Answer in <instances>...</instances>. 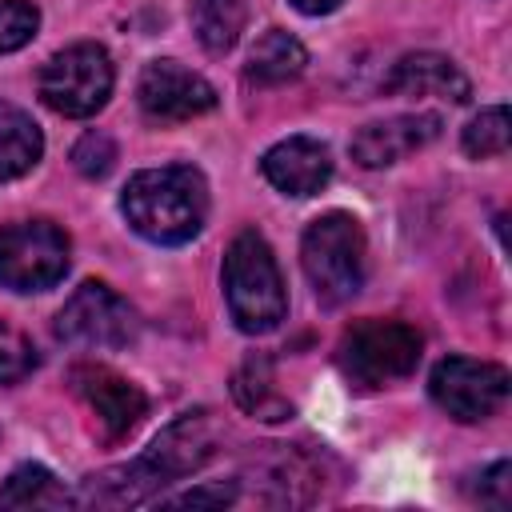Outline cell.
Listing matches in <instances>:
<instances>
[{
	"label": "cell",
	"mask_w": 512,
	"mask_h": 512,
	"mask_svg": "<svg viewBox=\"0 0 512 512\" xmlns=\"http://www.w3.org/2000/svg\"><path fill=\"white\" fill-rule=\"evenodd\" d=\"M216 444H220V424L212 420V412L208 408L184 412L168 428H160L156 440L136 460L88 476L84 480V492L76 496V504H100V508H132V504H144L160 488H168L172 480L204 468L216 456Z\"/></svg>",
	"instance_id": "cell-1"
},
{
	"label": "cell",
	"mask_w": 512,
	"mask_h": 512,
	"mask_svg": "<svg viewBox=\"0 0 512 512\" xmlns=\"http://www.w3.org/2000/svg\"><path fill=\"white\" fill-rule=\"evenodd\" d=\"M120 212L136 236L160 248H180L208 220V180L192 164L136 172L120 192Z\"/></svg>",
	"instance_id": "cell-2"
},
{
	"label": "cell",
	"mask_w": 512,
	"mask_h": 512,
	"mask_svg": "<svg viewBox=\"0 0 512 512\" xmlns=\"http://www.w3.org/2000/svg\"><path fill=\"white\" fill-rule=\"evenodd\" d=\"M220 280H224L228 312H232L240 332L264 336V332L280 328V320L288 316L284 276H280V264H276V256L260 232L248 228L228 244Z\"/></svg>",
	"instance_id": "cell-3"
},
{
	"label": "cell",
	"mask_w": 512,
	"mask_h": 512,
	"mask_svg": "<svg viewBox=\"0 0 512 512\" xmlns=\"http://www.w3.org/2000/svg\"><path fill=\"white\" fill-rule=\"evenodd\" d=\"M300 268L324 308L348 304L368 276V240L360 220L348 212L316 216L300 240Z\"/></svg>",
	"instance_id": "cell-4"
},
{
	"label": "cell",
	"mask_w": 512,
	"mask_h": 512,
	"mask_svg": "<svg viewBox=\"0 0 512 512\" xmlns=\"http://www.w3.org/2000/svg\"><path fill=\"white\" fill-rule=\"evenodd\" d=\"M424 336L404 320H360L336 344V364L348 384L376 392L416 372Z\"/></svg>",
	"instance_id": "cell-5"
},
{
	"label": "cell",
	"mask_w": 512,
	"mask_h": 512,
	"mask_svg": "<svg viewBox=\"0 0 512 512\" xmlns=\"http://www.w3.org/2000/svg\"><path fill=\"white\" fill-rule=\"evenodd\" d=\"M112 84H116V68H112V56L84 40V44H68L64 52L48 56L44 68L36 72V92L40 100L68 116V120H84V116H96L108 96H112Z\"/></svg>",
	"instance_id": "cell-6"
},
{
	"label": "cell",
	"mask_w": 512,
	"mask_h": 512,
	"mask_svg": "<svg viewBox=\"0 0 512 512\" xmlns=\"http://www.w3.org/2000/svg\"><path fill=\"white\" fill-rule=\"evenodd\" d=\"M68 236L52 220H16L0 228V288L44 292L68 272Z\"/></svg>",
	"instance_id": "cell-7"
},
{
	"label": "cell",
	"mask_w": 512,
	"mask_h": 512,
	"mask_svg": "<svg viewBox=\"0 0 512 512\" xmlns=\"http://www.w3.org/2000/svg\"><path fill=\"white\" fill-rule=\"evenodd\" d=\"M508 388H512V376L504 364L472 360V356H444L428 376L432 404L460 424H480L496 416L508 400Z\"/></svg>",
	"instance_id": "cell-8"
},
{
	"label": "cell",
	"mask_w": 512,
	"mask_h": 512,
	"mask_svg": "<svg viewBox=\"0 0 512 512\" xmlns=\"http://www.w3.org/2000/svg\"><path fill=\"white\" fill-rule=\"evenodd\" d=\"M136 312L100 280H84L56 312V336L76 348H124L136 340Z\"/></svg>",
	"instance_id": "cell-9"
},
{
	"label": "cell",
	"mask_w": 512,
	"mask_h": 512,
	"mask_svg": "<svg viewBox=\"0 0 512 512\" xmlns=\"http://www.w3.org/2000/svg\"><path fill=\"white\" fill-rule=\"evenodd\" d=\"M136 100H140V112L148 120L180 124V120H196V116L212 112L216 108V88L200 72L184 68L180 60H152L140 72Z\"/></svg>",
	"instance_id": "cell-10"
},
{
	"label": "cell",
	"mask_w": 512,
	"mask_h": 512,
	"mask_svg": "<svg viewBox=\"0 0 512 512\" xmlns=\"http://www.w3.org/2000/svg\"><path fill=\"white\" fill-rule=\"evenodd\" d=\"M72 392L88 404V412L96 416L100 436L108 444L132 436L148 412V396L132 380H124L120 372H112L104 364H76L72 368Z\"/></svg>",
	"instance_id": "cell-11"
},
{
	"label": "cell",
	"mask_w": 512,
	"mask_h": 512,
	"mask_svg": "<svg viewBox=\"0 0 512 512\" xmlns=\"http://www.w3.org/2000/svg\"><path fill=\"white\" fill-rule=\"evenodd\" d=\"M440 136V116L432 112H412V116H388L372 120L352 136V160L360 168H392L408 152H420Z\"/></svg>",
	"instance_id": "cell-12"
},
{
	"label": "cell",
	"mask_w": 512,
	"mask_h": 512,
	"mask_svg": "<svg viewBox=\"0 0 512 512\" xmlns=\"http://www.w3.org/2000/svg\"><path fill=\"white\" fill-rule=\"evenodd\" d=\"M260 172L284 196H312L332 180V152L312 136H284L260 156Z\"/></svg>",
	"instance_id": "cell-13"
},
{
	"label": "cell",
	"mask_w": 512,
	"mask_h": 512,
	"mask_svg": "<svg viewBox=\"0 0 512 512\" xmlns=\"http://www.w3.org/2000/svg\"><path fill=\"white\" fill-rule=\"evenodd\" d=\"M380 88H384V96H412V100L440 96V100H452V104H464L472 96V84L460 72V64L440 56V52H408V56H400Z\"/></svg>",
	"instance_id": "cell-14"
},
{
	"label": "cell",
	"mask_w": 512,
	"mask_h": 512,
	"mask_svg": "<svg viewBox=\"0 0 512 512\" xmlns=\"http://www.w3.org/2000/svg\"><path fill=\"white\" fill-rule=\"evenodd\" d=\"M44 156V132L40 124L16 108V104H0V184L28 176Z\"/></svg>",
	"instance_id": "cell-15"
},
{
	"label": "cell",
	"mask_w": 512,
	"mask_h": 512,
	"mask_svg": "<svg viewBox=\"0 0 512 512\" xmlns=\"http://www.w3.org/2000/svg\"><path fill=\"white\" fill-rule=\"evenodd\" d=\"M304 64H308L304 44L284 28H268L248 52V80H256V84H288V80H296L304 72Z\"/></svg>",
	"instance_id": "cell-16"
},
{
	"label": "cell",
	"mask_w": 512,
	"mask_h": 512,
	"mask_svg": "<svg viewBox=\"0 0 512 512\" xmlns=\"http://www.w3.org/2000/svg\"><path fill=\"white\" fill-rule=\"evenodd\" d=\"M244 0H192L188 20H192V36L208 56H224L236 48L240 32H244Z\"/></svg>",
	"instance_id": "cell-17"
},
{
	"label": "cell",
	"mask_w": 512,
	"mask_h": 512,
	"mask_svg": "<svg viewBox=\"0 0 512 512\" xmlns=\"http://www.w3.org/2000/svg\"><path fill=\"white\" fill-rule=\"evenodd\" d=\"M232 396L244 412H252L256 420H288L292 416V404L272 388V364L268 356H252L236 380H232Z\"/></svg>",
	"instance_id": "cell-18"
},
{
	"label": "cell",
	"mask_w": 512,
	"mask_h": 512,
	"mask_svg": "<svg viewBox=\"0 0 512 512\" xmlns=\"http://www.w3.org/2000/svg\"><path fill=\"white\" fill-rule=\"evenodd\" d=\"M64 504H76V496L40 464H20L0 488V508H64Z\"/></svg>",
	"instance_id": "cell-19"
},
{
	"label": "cell",
	"mask_w": 512,
	"mask_h": 512,
	"mask_svg": "<svg viewBox=\"0 0 512 512\" xmlns=\"http://www.w3.org/2000/svg\"><path fill=\"white\" fill-rule=\"evenodd\" d=\"M508 140H512V120H508V108L504 104H492L484 112H476L460 136L464 152L472 160H488V156H504L508 152Z\"/></svg>",
	"instance_id": "cell-20"
},
{
	"label": "cell",
	"mask_w": 512,
	"mask_h": 512,
	"mask_svg": "<svg viewBox=\"0 0 512 512\" xmlns=\"http://www.w3.org/2000/svg\"><path fill=\"white\" fill-rule=\"evenodd\" d=\"M32 368H36L32 340L20 328H12L8 320H0V388L20 384L24 376H32Z\"/></svg>",
	"instance_id": "cell-21"
},
{
	"label": "cell",
	"mask_w": 512,
	"mask_h": 512,
	"mask_svg": "<svg viewBox=\"0 0 512 512\" xmlns=\"http://www.w3.org/2000/svg\"><path fill=\"white\" fill-rule=\"evenodd\" d=\"M40 28V8L28 0H0V56L24 48Z\"/></svg>",
	"instance_id": "cell-22"
},
{
	"label": "cell",
	"mask_w": 512,
	"mask_h": 512,
	"mask_svg": "<svg viewBox=\"0 0 512 512\" xmlns=\"http://www.w3.org/2000/svg\"><path fill=\"white\" fill-rule=\"evenodd\" d=\"M116 164V144L108 132H84L76 144H72V168L88 180H104Z\"/></svg>",
	"instance_id": "cell-23"
},
{
	"label": "cell",
	"mask_w": 512,
	"mask_h": 512,
	"mask_svg": "<svg viewBox=\"0 0 512 512\" xmlns=\"http://www.w3.org/2000/svg\"><path fill=\"white\" fill-rule=\"evenodd\" d=\"M512 464L508 460H496L488 472H480V492L476 500L480 504H492V508H508V496H512Z\"/></svg>",
	"instance_id": "cell-24"
},
{
	"label": "cell",
	"mask_w": 512,
	"mask_h": 512,
	"mask_svg": "<svg viewBox=\"0 0 512 512\" xmlns=\"http://www.w3.org/2000/svg\"><path fill=\"white\" fill-rule=\"evenodd\" d=\"M236 500V488L232 484H216V488H192L184 496H168L164 504L172 508H204V504H232Z\"/></svg>",
	"instance_id": "cell-25"
},
{
	"label": "cell",
	"mask_w": 512,
	"mask_h": 512,
	"mask_svg": "<svg viewBox=\"0 0 512 512\" xmlns=\"http://www.w3.org/2000/svg\"><path fill=\"white\" fill-rule=\"evenodd\" d=\"M296 12H304V16H328V12H336L344 0H288Z\"/></svg>",
	"instance_id": "cell-26"
}]
</instances>
